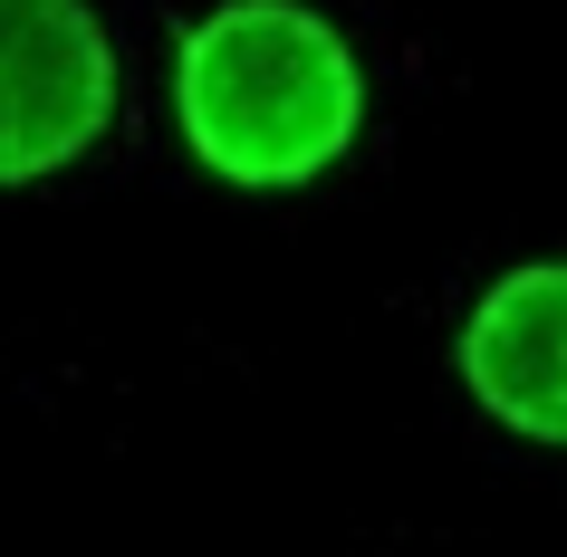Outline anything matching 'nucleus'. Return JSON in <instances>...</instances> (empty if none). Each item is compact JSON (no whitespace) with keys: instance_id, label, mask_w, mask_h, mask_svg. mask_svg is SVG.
<instances>
[{"instance_id":"nucleus-1","label":"nucleus","mask_w":567,"mask_h":557,"mask_svg":"<svg viewBox=\"0 0 567 557\" xmlns=\"http://www.w3.org/2000/svg\"><path fill=\"white\" fill-rule=\"evenodd\" d=\"M174 154L231 203H299L375 125V68L328 0H203L164 39Z\"/></svg>"},{"instance_id":"nucleus-2","label":"nucleus","mask_w":567,"mask_h":557,"mask_svg":"<svg viewBox=\"0 0 567 557\" xmlns=\"http://www.w3.org/2000/svg\"><path fill=\"white\" fill-rule=\"evenodd\" d=\"M125 125V49L96 0H0V193L78 174Z\"/></svg>"},{"instance_id":"nucleus-3","label":"nucleus","mask_w":567,"mask_h":557,"mask_svg":"<svg viewBox=\"0 0 567 557\" xmlns=\"http://www.w3.org/2000/svg\"><path fill=\"white\" fill-rule=\"evenodd\" d=\"M452 384L491 433L567 452V250H519L462 298Z\"/></svg>"}]
</instances>
